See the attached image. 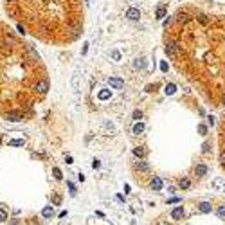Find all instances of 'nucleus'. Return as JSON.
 <instances>
[{
  "mask_svg": "<svg viewBox=\"0 0 225 225\" xmlns=\"http://www.w3.org/2000/svg\"><path fill=\"white\" fill-rule=\"evenodd\" d=\"M34 90L38 94H47V90H49V79L47 78H42V79H38L36 83H34Z\"/></svg>",
  "mask_w": 225,
  "mask_h": 225,
  "instance_id": "obj_1",
  "label": "nucleus"
},
{
  "mask_svg": "<svg viewBox=\"0 0 225 225\" xmlns=\"http://www.w3.org/2000/svg\"><path fill=\"white\" fill-rule=\"evenodd\" d=\"M166 52L171 54V56H176V54H178V45H176V42H171V40H169L166 43Z\"/></svg>",
  "mask_w": 225,
  "mask_h": 225,
  "instance_id": "obj_2",
  "label": "nucleus"
},
{
  "mask_svg": "<svg viewBox=\"0 0 225 225\" xmlns=\"http://www.w3.org/2000/svg\"><path fill=\"white\" fill-rule=\"evenodd\" d=\"M126 18H128V20H133V22H135V20L141 18V11H139L137 7H130V9L126 11Z\"/></svg>",
  "mask_w": 225,
  "mask_h": 225,
  "instance_id": "obj_3",
  "label": "nucleus"
},
{
  "mask_svg": "<svg viewBox=\"0 0 225 225\" xmlns=\"http://www.w3.org/2000/svg\"><path fill=\"white\" fill-rule=\"evenodd\" d=\"M108 83H110V86L115 88V90H121V88L124 86V81H121L119 78H110V81H108Z\"/></svg>",
  "mask_w": 225,
  "mask_h": 225,
  "instance_id": "obj_4",
  "label": "nucleus"
},
{
  "mask_svg": "<svg viewBox=\"0 0 225 225\" xmlns=\"http://www.w3.org/2000/svg\"><path fill=\"white\" fill-rule=\"evenodd\" d=\"M195 173H196V176H205L207 175V166L205 164H198L195 168Z\"/></svg>",
  "mask_w": 225,
  "mask_h": 225,
  "instance_id": "obj_5",
  "label": "nucleus"
},
{
  "mask_svg": "<svg viewBox=\"0 0 225 225\" xmlns=\"http://www.w3.org/2000/svg\"><path fill=\"white\" fill-rule=\"evenodd\" d=\"M162 187V180L159 178V176H153V180H151V189L153 191H159Z\"/></svg>",
  "mask_w": 225,
  "mask_h": 225,
  "instance_id": "obj_6",
  "label": "nucleus"
},
{
  "mask_svg": "<svg viewBox=\"0 0 225 225\" xmlns=\"http://www.w3.org/2000/svg\"><path fill=\"white\" fill-rule=\"evenodd\" d=\"M171 216L175 218V220H180V218L184 216V209H182V207H176V209H173V213H171Z\"/></svg>",
  "mask_w": 225,
  "mask_h": 225,
  "instance_id": "obj_7",
  "label": "nucleus"
},
{
  "mask_svg": "<svg viewBox=\"0 0 225 225\" xmlns=\"http://www.w3.org/2000/svg\"><path fill=\"white\" fill-rule=\"evenodd\" d=\"M142 132H144V124H142V122H137V124L133 126V133L139 135V133H142Z\"/></svg>",
  "mask_w": 225,
  "mask_h": 225,
  "instance_id": "obj_8",
  "label": "nucleus"
},
{
  "mask_svg": "<svg viewBox=\"0 0 225 225\" xmlns=\"http://www.w3.org/2000/svg\"><path fill=\"white\" fill-rule=\"evenodd\" d=\"M200 211L202 213H211V203L209 202H202L200 203Z\"/></svg>",
  "mask_w": 225,
  "mask_h": 225,
  "instance_id": "obj_9",
  "label": "nucleus"
},
{
  "mask_svg": "<svg viewBox=\"0 0 225 225\" xmlns=\"http://www.w3.org/2000/svg\"><path fill=\"white\" fill-rule=\"evenodd\" d=\"M42 214H43L45 218H51V216L54 214V211H52V207H51V205H47V207H45V209L42 211Z\"/></svg>",
  "mask_w": 225,
  "mask_h": 225,
  "instance_id": "obj_10",
  "label": "nucleus"
},
{
  "mask_svg": "<svg viewBox=\"0 0 225 225\" xmlns=\"http://www.w3.org/2000/svg\"><path fill=\"white\" fill-rule=\"evenodd\" d=\"M178 186H180V189H189V186H191V180H189V178H182Z\"/></svg>",
  "mask_w": 225,
  "mask_h": 225,
  "instance_id": "obj_11",
  "label": "nucleus"
},
{
  "mask_svg": "<svg viewBox=\"0 0 225 225\" xmlns=\"http://www.w3.org/2000/svg\"><path fill=\"white\" fill-rule=\"evenodd\" d=\"M137 169L139 171H149V166L146 162H137Z\"/></svg>",
  "mask_w": 225,
  "mask_h": 225,
  "instance_id": "obj_12",
  "label": "nucleus"
},
{
  "mask_svg": "<svg viewBox=\"0 0 225 225\" xmlns=\"http://www.w3.org/2000/svg\"><path fill=\"white\" fill-rule=\"evenodd\" d=\"M9 144L11 146H24L25 142H24V139H13V141H9Z\"/></svg>",
  "mask_w": 225,
  "mask_h": 225,
  "instance_id": "obj_13",
  "label": "nucleus"
},
{
  "mask_svg": "<svg viewBox=\"0 0 225 225\" xmlns=\"http://www.w3.org/2000/svg\"><path fill=\"white\" fill-rule=\"evenodd\" d=\"M166 16V9L164 7H159L157 9V18H164Z\"/></svg>",
  "mask_w": 225,
  "mask_h": 225,
  "instance_id": "obj_14",
  "label": "nucleus"
},
{
  "mask_svg": "<svg viewBox=\"0 0 225 225\" xmlns=\"http://www.w3.org/2000/svg\"><path fill=\"white\" fill-rule=\"evenodd\" d=\"M133 155L135 157H144V149H142V148H135L133 149Z\"/></svg>",
  "mask_w": 225,
  "mask_h": 225,
  "instance_id": "obj_15",
  "label": "nucleus"
},
{
  "mask_svg": "<svg viewBox=\"0 0 225 225\" xmlns=\"http://www.w3.org/2000/svg\"><path fill=\"white\" fill-rule=\"evenodd\" d=\"M5 220H7V213L0 207V222H5Z\"/></svg>",
  "mask_w": 225,
  "mask_h": 225,
  "instance_id": "obj_16",
  "label": "nucleus"
},
{
  "mask_svg": "<svg viewBox=\"0 0 225 225\" xmlns=\"http://www.w3.org/2000/svg\"><path fill=\"white\" fill-rule=\"evenodd\" d=\"M178 20H180V24H187L189 22V15H180Z\"/></svg>",
  "mask_w": 225,
  "mask_h": 225,
  "instance_id": "obj_17",
  "label": "nucleus"
},
{
  "mask_svg": "<svg viewBox=\"0 0 225 225\" xmlns=\"http://www.w3.org/2000/svg\"><path fill=\"white\" fill-rule=\"evenodd\" d=\"M218 216H220V218H225V205H220V207H218Z\"/></svg>",
  "mask_w": 225,
  "mask_h": 225,
  "instance_id": "obj_18",
  "label": "nucleus"
},
{
  "mask_svg": "<svg viewBox=\"0 0 225 225\" xmlns=\"http://www.w3.org/2000/svg\"><path fill=\"white\" fill-rule=\"evenodd\" d=\"M222 186H225V184H223L220 178H216V180L213 182V187H222Z\"/></svg>",
  "mask_w": 225,
  "mask_h": 225,
  "instance_id": "obj_19",
  "label": "nucleus"
},
{
  "mask_svg": "<svg viewBox=\"0 0 225 225\" xmlns=\"http://www.w3.org/2000/svg\"><path fill=\"white\" fill-rule=\"evenodd\" d=\"M144 67V59H137L135 61V69H142Z\"/></svg>",
  "mask_w": 225,
  "mask_h": 225,
  "instance_id": "obj_20",
  "label": "nucleus"
},
{
  "mask_svg": "<svg viewBox=\"0 0 225 225\" xmlns=\"http://www.w3.org/2000/svg\"><path fill=\"white\" fill-rule=\"evenodd\" d=\"M141 117H142V112L141 110H135L133 112V119H141Z\"/></svg>",
  "mask_w": 225,
  "mask_h": 225,
  "instance_id": "obj_21",
  "label": "nucleus"
},
{
  "mask_svg": "<svg viewBox=\"0 0 225 225\" xmlns=\"http://www.w3.org/2000/svg\"><path fill=\"white\" fill-rule=\"evenodd\" d=\"M54 176H56V178H58V180L61 178V171H59V169H58V168H54Z\"/></svg>",
  "mask_w": 225,
  "mask_h": 225,
  "instance_id": "obj_22",
  "label": "nucleus"
},
{
  "mask_svg": "<svg viewBox=\"0 0 225 225\" xmlns=\"http://www.w3.org/2000/svg\"><path fill=\"white\" fill-rule=\"evenodd\" d=\"M220 162H222V164H225V149L220 153Z\"/></svg>",
  "mask_w": 225,
  "mask_h": 225,
  "instance_id": "obj_23",
  "label": "nucleus"
},
{
  "mask_svg": "<svg viewBox=\"0 0 225 225\" xmlns=\"http://www.w3.org/2000/svg\"><path fill=\"white\" fill-rule=\"evenodd\" d=\"M112 58H114V59H119V58H121V54H119L117 51H114V52H112Z\"/></svg>",
  "mask_w": 225,
  "mask_h": 225,
  "instance_id": "obj_24",
  "label": "nucleus"
},
{
  "mask_svg": "<svg viewBox=\"0 0 225 225\" xmlns=\"http://www.w3.org/2000/svg\"><path fill=\"white\" fill-rule=\"evenodd\" d=\"M108 95H110V94H108V92H101V94H99V97H101V99H106V97H108Z\"/></svg>",
  "mask_w": 225,
  "mask_h": 225,
  "instance_id": "obj_25",
  "label": "nucleus"
},
{
  "mask_svg": "<svg viewBox=\"0 0 225 225\" xmlns=\"http://www.w3.org/2000/svg\"><path fill=\"white\" fill-rule=\"evenodd\" d=\"M198 20H200V24H207V22H209V20H207V16H200Z\"/></svg>",
  "mask_w": 225,
  "mask_h": 225,
  "instance_id": "obj_26",
  "label": "nucleus"
},
{
  "mask_svg": "<svg viewBox=\"0 0 225 225\" xmlns=\"http://www.w3.org/2000/svg\"><path fill=\"white\" fill-rule=\"evenodd\" d=\"M173 90H175V86H173V85H169V86H168V88H166V92H169V94H171V92H173Z\"/></svg>",
  "mask_w": 225,
  "mask_h": 225,
  "instance_id": "obj_27",
  "label": "nucleus"
},
{
  "mask_svg": "<svg viewBox=\"0 0 225 225\" xmlns=\"http://www.w3.org/2000/svg\"><path fill=\"white\" fill-rule=\"evenodd\" d=\"M169 24H171V18H169V16H168V20H164V27H168Z\"/></svg>",
  "mask_w": 225,
  "mask_h": 225,
  "instance_id": "obj_28",
  "label": "nucleus"
},
{
  "mask_svg": "<svg viewBox=\"0 0 225 225\" xmlns=\"http://www.w3.org/2000/svg\"><path fill=\"white\" fill-rule=\"evenodd\" d=\"M223 105H225V97H223Z\"/></svg>",
  "mask_w": 225,
  "mask_h": 225,
  "instance_id": "obj_29",
  "label": "nucleus"
}]
</instances>
